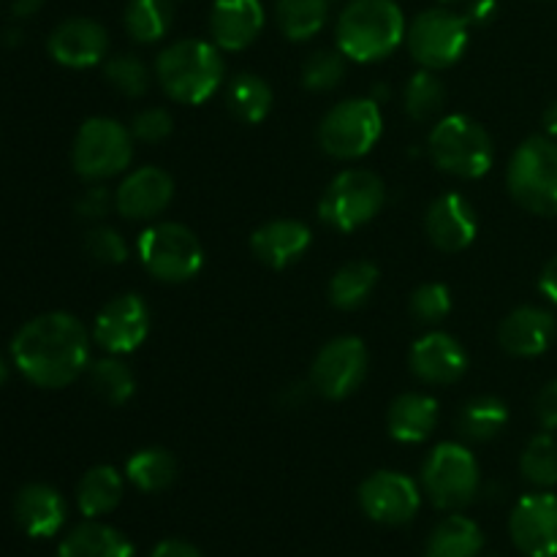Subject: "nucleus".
Returning <instances> with one entry per match:
<instances>
[{"mask_svg": "<svg viewBox=\"0 0 557 557\" xmlns=\"http://www.w3.org/2000/svg\"><path fill=\"white\" fill-rule=\"evenodd\" d=\"M11 357L30 384L41 389H63L85 373L90 335L76 315L44 313L16 332Z\"/></svg>", "mask_w": 557, "mask_h": 557, "instance_id": "nucleus-1", "label": "nucleus"}, {"mask_svg": "<svg viewBox=\"0 0 557 557\" xmlns=\"http://www.w3.org/2000/svg\"><path fill=\"white\" fill-rule=\"evenodd\" d=\"M406 16L395 0H351L337 20V49L354 63L386 58L406 41Z\"/></svg>", "mask_w": 557, "mask_h": 557, "instance_id": "nucleus-2", "label": "nucleus"}, {"mask_svg": "<svg viewBox=\"0 0 557 557\" xmlns=\"http://www.w3.org/2000/svg\"><path fill=\"white\" fill-rule=\"evenodd\" d=\"M223 58L215 44L183 38L156 60V79L172 101L205 103L223 82Z\"/></svg>", "mask_w": 557, "mask_h": 557, "instance_id": "nucleus-3", "label": "nucleus"}, {"mask_svg": "<svg viewBox=\"0 0 557 557\" xmlns=\"http://www.w3.org/2000/svg\"><path fill=\"white\" fill-rule=\"evenodd\" d=\"M509 194L533 215H557V145L547 136H531L511 156L506 169Z\"/></svg>", "mask_w": 557, "mask_h": 557, "instance_id": "nucleus-4", "label": "nucleus"}, {"mask_svg": "<svg viewBox=\"0 0 557 557\" xmlns=\"http://www.w3.org/2000/svg\"><path fill=\"white\" fill-rule=\"evenodd\" d=\"M435 166L460 180H479L493 169L495 147L482 123L468 114H449L430 134Z\"/></svg>", "mask_w": 557, "mask_h": 557, "instance_id": "nucleus-5", "label": "nucleus"}, {"mask_svg": "<svg viewBox=\"0 0 557 557\" xmlns=\"http://www.w3.org/2000/svg\"><path fill=\"white\" fill-rule=\"evenodd\" d=\"M131 158H134V134L117 120L90 117L76 131L71 163L82 180L101 183L117 177L128 169Z\"/></svg>", "mask_w": 557, "mask_h": 557, "instance_id": "nucleus-6", "label": "nucleus"}, {"mask_svg": "<svg viewBox=\"0 0 557 557\" xmlns=\"http://www.w3.org/2000/svg\"><path fill=\"white\" fill-rule=\"evenodd\" d=\"M136 248L145 270L163 283L190 281L205 264V248L185 223L163 221L145 228Z\"/></svg>", "mask_w": 557, "mask_h": 557, "instance_id": "nucleus-7", "label": "nucleus"}, {"mask_svg": "<svg viewBox=\"0 0 557 557\" xmlns=\"http://www.w3.org/2000/svg\"><path fill=\"white\" fill-rule=\"evenodd\" d=\"M384 117L373 98H348L332 107L319 125V145L337 161L368 156L381 139Z\"/></svg>", "mask_w": 557, "mask_h": 557, "instance_id": "nucleus-8", "label": "nucleus"}, {"mask_svg": "<svg viewBox=\"0 0 557 557\" xmlns=\"http://www.w3.org/2000/svg\"><path fill=\"white\" fill-rule=\"evenodd\" d=\"M386 201V185L379 174L368 169H346L324 190L319 215L326 226L337 232H357L373 221Z\"/></svg>", "mask_w": 557, "mask_h": 557, "instance_id": "nucleus-9", "label": "nucleus"}, {"mask_svg": "<svg viewBox=\"0 0 557 557\" xmlns=\"http://www.w3.org/2000/svg\"><path fill=\"white\" fill-rule=\"evenodd\" d=\"M468 33H471V22L466 20V14H457L451 9H430L411 22L406 41L411 58L422 69L441 71L455 65L466 54Z\"/></svg>", "mask_w": 557, "mask_h": 557, "instance_id": "nucleus-10", "label": "nucleus"}, {"mask_svg": "<svg viewBox=\"0 0 557 557\" xmlns=\"http://www.w3.org/2000/svg\"><path fill=\"white\" fill-rule=\"evenodd\" d=\"M422 484L438 509H462L476 498V457L460 444H438L424 462Z\"/></svg>", "mask_w": 557, "mask_h": 557, "instance_id": "nucleus-11", "label": "nucleus"}, {"mask_svg": "<svg viewBox=\"0 0 557 557\" xmlns=\"http://www.w3.org/2000/svg\"><path fill=\"white\" fill-rule=\"evenodd\" d=\"M368 375V348L359 337L343 335L326 343L310 368V386L326 400H343L362 386Z\"/></svg>", "mask_w": 557, "mask_h": 557, "instance_id": "nucleus-12", "label": "nucleus"}, {"mask_svg": "<svg viewBox=\"0 0 557 557\" xmlns=\"http://www.w3.org/2000/svg\"><path fill=\"white\" fill-rule=\"evenodd\" d=\"M419 504V487L397 471H379L359 484V506L381 525H406L417 517Z\"/></svg>", "mask_w": 557, "mask_h": 557, "instance_id": "nucleus-13", "label": "nucleus"}, {"mask_svg": "<svg viewBox=\"0 0 557 557\" xmlns=\"http://www.w3.org/2000/svg\"><path fill=\"white\" fill-rule=\"evenodd\" d=\"M147 332H150V308L139 294H123L103 305L92 326L98 346L114 357L136 351L145 343Z\"/></svg>", "mask_w": 557, "mask_h": 557, "instance_id": "nucleus-14", "label": "nucleus"}, {"mask_svg": "<svg viewBox=\"0 0 557 557\" xmlns=\"http://www.w3.org/2000/svg\"><path fill=\"white\" fill-rule=\"evenodd\" d=\"M509 533L522 555L557 557V495H525L511 511Z\"/></svg>", "mask_w": 557, "mask_h": 557, "instance_id": "nucleus-15", "label": "nucleus"}, {"mask_svg": "<svg viewBox=\"0 0 557 557\" xmlns=\"http://www.w3.org/2000/svg\"><path fill=\"white\" fill-rule=\"evenodd\" d=\"M174 199L172 174L158 166H141L131 172L114 190V207L128 221L158 218Z\"/></svg>", "mask_w": 557, "mask_h": 557, "instance_id": "nucleus-16", "label": "nucleus"}, {"mask_svg": "<svg viewBox=\"0 0 557 557\" xmlns=\"http://www.w3.org/2000/svg\"><path fill=\"white\" fill-rule=\"evenodd\" d=\"M428 239L444 253H460L476 239L479 221L471 201L460 194H444L430 205L424 215Z\"/></svg>", "mask_w": 557, "mask_h": 557, "instance_id": "nucleus-17", "label": "nucleus"}, {"mask_svg": "<svg viewBox=\"0 0 557 557\" xmlns=\"http://www.w3.org/2000/svg\"><path fill=\"white\" fill-rule=\"evenodd\" d=\"M408 362H411L413 375L424 384L449 386L466 375L468 354L460 346V341H455L446 332H428L413 343Z\"/></svg>", "mask_w": 557, "mask_h": 557, "instance_id": "nucleus-18", "label": "nucleus"}, {"mask_svg": "<svg viewBox=\"0 0 557 557\" xmlns=\"http://www.w3.org/2000/svg\"><path fill=\"white\" fill-rule=\"evenodd\" d=\"M109 33L96 20L74 16L60 22L49 36V54L65 69H92L107 58Z\"/></svg>", "mask_w": 557, "mask_h": 557, "instance_id": "nucleus-19", "label": "nucleus"}, {"mask_svg": "<svg viewBox=\"0 0 557 557\" xmlns=\"http://www.w3.org/2000/svg\"><path fill=\"white\" fill-rule=\"evenodd\" d=\"M557 335V321L549 310L536 308V305H525L517 308L500 321L498 343L506 354L511 357L531 359L547 351L553 346Z\"/></svg>", "mask_w": 557, "mask_h": 557, "instance_id": "nucleus-20", "label": "nucleus"}, {"mask_svg": "<svg viewBox=\"0 0 557 557\" xmlns=\"http://www.w3.org/2000/svg\"><path fill=\"white\" fill-rule=\"evenodd\" d=\"M264 27L261 0H215L210 14V33L218 49L243 52L259 38Z\"/></svg>", "mask_w": 557, "mask_h": 557, "instance_id": "nucleus-21", "label": "nucleus"}, {"mask_svg": "<svg viewBox=\"0 0 557 557\" xmlns=\"http://www.w3.org/2000/svg\"><path fill=\"white\" fill-rule=\"evenodd\" d=\"M310 239H313V234L302 221L277 218V221L264 223L250 234V250L261 264L283 270V267L302 259L305 250L310 248Z\"/></svg>", "mask_w": 557, "mask_h": 557, "instance_id": "nucleus-22", "label": "nucleus"}, {"mask_svg": "<svg viewBox=\"0 0 557 557\" xmlns=\"http://www.w3.org/2000/svg\"><path fill=\"white\" fill-rule=\"evenodd\" d=\"M14 517L27 536L49 539L63 528L65 500L49 484H27L16 493Z\"/></svg>", "mask_w": 557, "mask_h": 557, "instance_id": "nucleus-23", "label": "nucleus"}, {"mask_svg": "<svg viewBox=\"0 0 557 557\" xmlns=\"http://www.w3.org/2000/svg\"><path fill=\"white\" fill-rule=\"evenodd\" d=\"M389 435L400 444H422L438 424V403L422 392H406L389 406Z\"/></svg>", "mask_w": 557, "mask_h": 557, "instance_id": "nucleus-24", "label": "nucleus"}, {"mask_svg": "<svg viewBox=\"0 0 557 557\" xmlns=\"http://www.w3.org/2000/svg\"><path fill=\"white\" fill-rule=\"evenodd\" d=\"M58 557H134V547L114 528L85 522L63 539Z\"/></svg>", "mask_w": 557, "mask_h": 557, "instance_id": "nucleus-25", "label": "nucleus"}, {"mask_svg": "<svg viewBox=\"0 0 557 557\" xmlns=\"http://www.w3.org/2000/svg\"><path fill=\"white\" fill-rule=\"evenodd\" d=\"M120 500H123V476L112 466L90 468L76 487V506L90 520L114 511Z\"/></svg>", "mask_w": 557, "mask_h": 557, "instance_id": "nucleus-26", "label": "nucleus"}, {"mask_svg": "<svg viewBox=\"0 0 557 557\" xmlns=\"http://www.w3.org/2000/svg\"><path fill=\"white\" fill-rule=\"evenodd\" d=\"M272 101V87L261 79L259 74H250V71H243V74L234 76L228 82V92H226V103L228 112L234 114L243 123L256 125L270 114Z\"/></svg>", "mask_w": 557, "mask_h": 557, "instance_id": "nucleus-27", "label": "nucleus"}, {"mask_svg": "<svg viewBox=\"0 0 557 557\" xmlns=\"http://www.w3.org/2000/svg\"><path fill=\"white\" fill-rule=\"evenodd\" d=\"M482 531L468 517H446L430 536L424 557H476L482 553Z\"/></svg>", "mask_w": 557, "mask_h": 557, "instance_id": "nucleus-28", "label": "nucleus"}, {"mask_svg": "<svg viewBox=\"0 0 557 557\" xmlns=\"http://www.w3.org/2000/svg\"><path fill=\"white\" fill-rule=\"evenodd\" d=\"M379 286V267L370 261H348L332 275L330 302L337 310H357Z\"/></svg>", "mask_w": 557, "mask_h": 557, "instance_id": "nucleus-29", "label": "nucleus"}, {"mask_svg": "<svg viewBox=\"0 0 557 557\" xmlns=\"http://www.w3.org/2000/svg\"><path fill=\"white\" fill-rule=\"evenodd\" d=\"M125 473L141 493H161V490L172 487V482L177 479V460L172 457V451L152 446V449L136 451L125 462Z\"/></svg>", "mask_w": 557, "mask_h": 557, "instance_id": "nucleus-30", "label": "nucleus"}, {"mask_svg": "<svg viewBox=\"0 0 557 557\" xmlns=\"http://www.w3.org/2000/svg\"><path fill=\"white\" fill-rule=\"evenodd\" d=\"M457 422H460V433L468 441L484 444V441H493L504 433L506 424H509V408L498 397H473L462 406Z\"/></svg>", "mask_w": 557, "mask_h": 557, "instance_id": "nucleus-31", "label": "nucleus"}, {"mask_svg": "<svg viewBox=\"0 0 557 557\" xmlns=\"http://www.w3.org/2000/svg\"><path fill=\"white\" fill-rule=\"evenodd\" d=\"M172 0H131L125 9V30L139 44L161 41L172 27Z\"/></svg>", "mask_w": 557, "mask_h": 557, "instance_id": "nucleus-32", "label": "nucleus"}, {"mask_svg": "<svg viewBox=\"0 0 557 557\" xmlns=\"http://www.w3.org/2000/svg\"><path fill=\"white\" fill-rule=\"evenodd\" d=\"M277 25L292 41H308L324 27L330 0H277Z\"/></svg>", "mask_w": 557, "mask_h": 557, "instance_id": "nucleus-33", "label": "nucleus"}, {"mask_svg": "<svg viewBox=\"0 0 557 557\" xmlns=\"http://www.w3.org/2000/svg\"><path fill=\"white\" fill-rule=\"evenodd\" d=\"M444 103H446V87L444 82L435 76V71L422 69L408 79L406 85L408 117L417 120V123H428V120L438 117Z\"/></svg>", "mask_w": 557, "mask_h": 557, "instance_id": "nucleus-34", "label": "nucleus"}, {"mask_svg": "<svg viewBox=\"0 0 557 557\" xmlns=\"http://www.w3.org/2000/svg\"><path fill=\"white\" fill-rule=\"evenodd\" d=\"M90 386L103 403L123 406V403H128L131 397H134L136 379L123 359L107 357V359H98V362L90 368Z\"/></svg>", "mask_w": 557, "mask_h": 557, "instance_id": "nucleus-35", "label": "nucleus"}, {"mask_svg": "<svg viewBox=\"0 0 557 557\" xmlns=\"http://www.w3.org/2000/svg\"><path fill=\"white\" fill-rule=\"evenodd\" d=\"M522 476L536 487L549 490L557 484V441L549 433L536 435L525 446L520 460Z\"/></svg>", "mask_w": 557, "mask_h": 557, "instance_id": "nucleus-36", "label": "nucleus"}, {"mask_svg": "<svg viewBox=\"0 0 557 557\" xmlns=\"http://www.w3.org/2000/svg\"><path fill=\"white\" fill-rule=\"evenodd\" d=\"M346 54L341 49H319L302 65V85L313 92L335 90L346 76Z\"/></svg>", "mask_w": 557, "mask_h": 557, "instance_id": "nucleus-37", "label": "nucleus"}, {"mask_svg": "<svg viewBox=\"0 0 557 557\" xmlns=\"http://www.w3.org/2000/svg\"><path fill=\"white\" fill-rule=\"evenodd\" d=\"M103 76L120 96L128 98H141L150 87V71H147L145 60L136 54H114L103 65Z\"/></svg>", "mask_w": 557, "mask_h": 557, "instance_id": "nucleus-38", "label": "nucleus"}, {"mask_svg": "<svg viewBox=\"0 0 557 557\" xmlns=\"http://www.w3.org/2000/svg\"><path fill=\"white\" fill-rule=\"evenodd\" d=\"M411 313L419 324H441L451 313V294L444 283H424L411 294Z\"/></svg>", "mask_w": 557, "mask_h": 557, "instance_id": "nucleus-39", "label": "nucleus"}, {"mask_svg": "<svg viewBox=\"0 0 557 557\" xmlns=\"http://www.w3.org/2000/svg\"><path fill=\"white\" fill-rule=\"evenodd\" d=\"M85 253L90 256L96 264L103 267H117L123 264L128 256V245H125L123 234L117 228L96 226L85 234Z\"/></svg>", "mask_w": 557, "mask_h": 557, "instance_id": "nucleus-40", "label": "nucleus"}, {"mask_svg": "<svg viewBox=\"0 0 557 557\" xmlns=\"http://www.w3.org/2000/svg\"><path fill=\"white\" fill-rule=\"evenodd\" d=\"M172 131H174V120L163 107L141 109V112L134 117V123H131V134H134V139L147 141V145H158V141L166 139Z\"/></svg>", "mask_w": 557, "mask_h": 557, "instance_id": "nucleus-41", "label": "nucleus"}, {"mask_svg": "<svg viewBox=\"0 0 557 557\" xmlns=\"http://www.w3.org/2000/svg\"><path fill=\"white\" fill-rule=\"evenodd\" d=\"M109 207H112V196H109V190L101 188V185H92V188H87L85 194L76 199V212H79V218H87V221L103 218L109 212Z\"/></svg>", "mask_w": 557, "mask_h": 557, "instance_id": "nucleus-42", "label": "nucleus"}, {"mask_svg": "<svg viewBox=\"0 0 557 557\" xmlns=\"http://www.w3.org/2000/svg\"><path fill=\"white\" fill-rule=\"evenodd\" d=\"M536 417L547 430H557V379L539 392Z\"/></svg>", "mask_w": 557, "mask_h": 557, "instance_id": "nucleus-43", "label": "nucleus"}, {"mask_svg": "<svg viewBox=\"0 0 557 557\" xmlns=\"http://www.w3.org/2000/svg\"><path fill=\"white\" fill-rule=\"evenodd\" d=\"M150 557H205V555H201L194 544L180 542V539H166V542H161L156 549H152Z\"/></svg>", "mask_w": 557, "mask_h": 557, "instance_id": "nucleus-44", "label": "nucleus"}, {"mask_svg": "<svg viewBox=\"0 0 557 557\" xmlns=\"http://www.w3.org/2000/svg\"><path fill=\"white\" fill-rule=\"evenodd\" d=\"M495 11H498V3H495V0H473V3L468 5L466 20L471 22V25H484V22L493 20Z\"/></svg>", "mask_w": 557, "mask_h": 557, "instance_id": "nucleus-45", "label": "nucleus"}, {"mask_svg": "<svg viewBox=\"0 0 557 557\" xmlns=\"http://www.w3.org/2000/svg\"><path fill=\"white\" fill-rule=\"evenodd\" d=\"M539 288L544 292V297L553 299V302L557 305V256L549 261L547 267H544L542 277H539Z\"/></svg>", "mask_w": 557, "mask_h": 557, "instance_id": "nucleus-46", "label": "nucleus"}, {"mask_svg": "<svg viewBox=\"0 0 557 557\" xmlns=\"http://www.w3.org/2000/svg\"><path fill=\"white\" fill-rule=\"evenodd\" d=\"M44 5V0H14L11 3V11H14L16 20H30L33 14H38Z\"/></svg>", "mask_w": 557, "mask_h": 557, "instance_id": "nucleus-47", "label": "nucleus"}, {"mask_svg": "<svg viewBox=\"0 0 557 557\" xmlns=\"http://www.w3.org/2000/svg\"><path fill=\"white\" fill-rule=\"evenodd\" d=\"M544 128H547L549 136H557V101H553L544 112Z\"/></svg>", "mask_w": 557, "mask_h": 557, "instance_id": "nucleus-48", "label": "nucleus"}, {"mask_svg": "<svg viewBox=\"0 0 557 557\" xmlns=\"http://www.w3.org/2000/svg\"><path fill=\"white\" fill-rule=\"evenodd\" d=\"M22 41V33L20 30H9L5 33V44H20Z\"/></svg>", "mask_w": 557, "mask_h": 557, "instance_id": "nucleus-49", "label": "nucleus"}, {"mask_svg": "<svg viewBox=\"0 0 557 557\" xmlns=\"http://www.w3.org/2000/svg\"><path fill=\"white\" fill-rule=\"evenodd\" d=\"M5 379H9V368H5L3 357H0V386H3V384H5Z\"/></svg>", "mask_w": 557, "mask_h": 557, "instance_id": "nucleus-50", "label": "nucleus"}, {"mask_svg": "<svg viewBox=\"0 0 557 557\" xmlns=\"http://www.w3.org/2000/svg\"><path fill=\"white\" fill-rule=\"evenodd\" d=\"M441 3H460V0H441Z\"/></svg>", "mask_w": 557, "mask_h": 557, "instance_id": "nucleus-51", "label": "nucleus"}]
</instances>
